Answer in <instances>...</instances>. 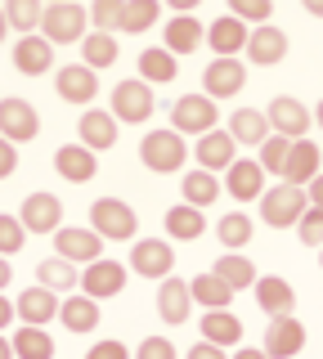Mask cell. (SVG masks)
<instances>
[{
	"label": "cell",
	"instance_id": "cell-19",
	"mask_svg": "<svg viewBox=\"0 0 323 359\" xmlns=\"http://www.w3.org/2000/svg\"><path fill=\"white\" fill-rule=\"evenodd\" d=\"M247 41H252L247 22H242V18H233V14L216 18V22L207 27V45L216 50V59H233L238 50H247Z\"/></svg>",
	"mask_w": 323,
	"mask_h": 359
},
{
	"label": "cell",
	"instance_id": "cell-53",
	"mask_svg": "<svg viewBox=\"0 0 323 359\" xmlns=\"http://www.w3.org/2000/svg\"><path fill=\"white\" fill-rule=\"evenodd\" d=\"M166 5H171L175 14H188V9H198V5H202V0H166Z\"/></svg>",
	"mask_w": 323,
	"mask_h": 359
},
{
	"label": "cell",
	"instance_id": "cell-17",
	"mask_svg": "<svg viewBox=\"0 0 323 359\" xmlns=\"http://www.w3.org/2000/svg\"><path fill=\"white\" fill-rule=\"evenodd\" d=\"M76 135H81V144L90 153H104L117 144V117L113 112H99V108H85L81 117H76Z\"/></svg>",
	"mask_w": 323,
	"mask_h": 359
},
{
	"label": "cell",
	"instance_id": "cell-43",
	"mask_svg": "<svg viewBox=\"0 0 323 359\" xmlns=\"http://www.w3.org/2000/svg\"><path fill=\"white\" fill-rule=\"evenodd\" d=\"M121 14H126V0H95L90 5L95 32H121Z\"/></svg>",
	"mask_w": 323,
	"mask_h": 359
},
{
	"label": "cell",
	"instance_id": "cell-27",
	"mask_svg": "<svg viewBox=\"0 0 323 359\" xmlns=\"http://www.w3.org/2000/svg\"><path fill=\"white\" fill-rule=\"evenodd\" d=\"M225 130H229L238 144H252V149H261V144L274 135V130H270V117H265L261 108H238V112L229 117V126H225Z\"/></svg>",
	"mask_w": 323,
	"mask_h": 359
},
{
	"label": "cell",
	"instance_id": "cell-23",
	"mask_svg": "<svg viewBox=\"0 0 323 359\" xmlns=\"http://www.w3.org/2000/svg\"><path fill=\"white\" fill-rule=\"evenodd\" d=\"M50 63H54V45L46 36H18V45H14V67L23 76H46Z\"/></svg>",
	"mask_w": 323,
	"mask_h": 359
},
{
	"label": "cell",
	"instance_id": "cell-60",
	"mask_svg": "<svg viewBox=\"0 0 323 359\" xmlns=\"http://www.w3.org/2000/svg\"><path fill=\"white\" fill-rule=\"evenodd\" d=\"M46 5H72V0H46Z\"/></svg>",
	"mask_w": 323,
	"mask_h": 359
},
{
	"label": "cell",
	"instance_id": "cell-15",
	"mask_svg": "<svg viewBox=\"0 0 323 359\" xmlns=\"http://www.w3.org/2000/svg\"><path fill=\"white\" fill-rule=\"evenodd\" d=\"M18 319L27 323V328H46V323L54 319V314L63 310V301H59V292H50V287H27V292H18Z\"/></svg>",
	"mask_w": 323,
	"mask_h": 359
},
{
	"label": "cell",
	"instance_id": "cell-11",
	"mask_svg": "<svg viewBox=\"0 0 323 359\" xmlns=\"http://www.w3.org/2000/svg\"><path fill=\"white\" fill-rule=\"evenodd\" d=\"M171 265H175L171 243H162V238H135V247H130V269H135L139 278H171Z\"/></svg>",
	"mask_w": 323,
	"mask_h": 359
},
{
	"label": "cell",
	"instance_id": "cell-42",
	"mask_svg": "<svg viewBox=\"0 0 323 359\" xmlns=\"http://www.w3.org/2000/svg\"><path fill=\"white\" fill-rule=\"evenodd\" d=\"M287 157H292V140H287V135H270V140L261 144V157H256V162L270 175H287Z\"/></svg>",
	"mask_w": 323,
	"mask_h": 359
},
{
	"label": "cell",
	"instance_id": "cell-47",
	"mask_svg": "<svg viewBox=\"0 0 323 359\" xmlns=\"http://www.w3.org/2000/svg\"><path fill=\"white\" fill-rule=\"evenodd\" d=\"M135 359H175V346L166 341V337H144Z\"/></svg>",
	"mask_w": 323,
	"mask_h": 359
},
{
	"label": "cell",
	"instance_id": "cell-22",
	"mask_svg": "<svg viewBox=\"0 0 323 359\" xmlns=\"http://www.w3.org/2000/svg\"><path fill=\"white\" fill-rule=\"evenodd\" d=\"M121 287H126V269H121L117 261H95V265H85V274H81V292H85V297L104 301V297H117Z\"/></svg>",
	"mask_w": 323,
	"mask_h": 359
},
{
	"label": "cell",
	"instance_id": "cell-50",
	"mask_svg": "<svg viewBox=\"0 0 323 359\" xmlns=\"http://www.w3.org/2000/svg\"><path fill=\"white\" fill-rule=\"evenodd\" d=\"M188 359H229V355L220 351V346H211V341H198L193 351H188Z\"/></svg>",
	"mask_w": 323,
	"mask_h": 359
},
{
	"label": "cell",
	"instance_id": "cell-39",
	"mask_svg": "<svg viewBox=\"0 0 323 359\" xmlns=\"http://www.w3.org/2000/svg\"><path fill=\"white\" fill-rule=\"evenodd\" d=\"M5 18H9V27L32 36L41 27V18H46V0H5Z\"/></svg>",
	"mask_w": 323,
	"mask_h": 359
},
{
	"label": "cell",
	"instance_id": "cell-25",
	"mask_svg": "<svg viewBox=\"0 0 323 359\" xmlns=\"http://www.w3.org/2000/svg\"><path fill=\"white\" fill-rule=\"evenodd\" d=\"M319 144L310 140H292V157H287V175L283 184H296V189H310V180L319 175Z\"/></svg>",
	"mask_w": 323,
	"mask_h": 359
},
{
	"label": "cell",
	"instance_id": "cell-6",
	"mask_svg": "<svg viewBox=\"0 0 323 359\" xmlns=\"http://www.w3.org/2000/svg\"><path fill=\"white\" fill-rule=\"evenodd\" d=\"M113 117L126 121V126L149 121L153 117V86L149 81H117V90H113Z\"/></svg>",
	"mask_w": 323,
	"mask_h": 359
},
{
	"label": "cell",
	"instance_id": "cell-7",
	"mask_svg": "<svg viewBox=\"0 0 323 359\" xmlns=\"http://www.w3.org/2000/svg\"><path fill=\"white\" fill-rule=\"evenodd\" d=\"M54 90H59V99L63 104H90L95 108V95H99V72L95 67H85V63H68V67H59L54 72Z\"/></svg>",
	"mask_w": 323,
	"mask_h": 359
},
{
	"label": "cell",
	"instance_id": "cell-10",
	"mask_svg": "<svg viewBox=\"0 0 323 359\" xmlns=\"http://www.w3.org/2000/svg\"><path fill=\"white\" fill-rule=\"evenodd\" d=\"M36 130H41V117H36V108H32L27 99H18V95L0 99V135H5L9 144L36 140Z\"/></svg>",
	"mask_w": 323,
	"mask_h": 359
},
{
	"label": "cell",
	"instance_id": "cell-59",
	"mask_svg": "<svg viewBox=\"0 0 323 359\" xmlns=\"http://www.w3.org/2000/svg\"><path fill=\"white\" fill-rule=\"evenodd\" d=\"M315 121H319V126H323V99H319V108H315Z\"/></svg>",
	"mask_w": 323,
	"mask_h": 359
},
{
	"label": "cell",
	"instance_id": "cell-57",
	"mask_svg": "<svg viewBox=\"0 0 323 359\" xmlns=\"http://www.w3.org/2000/svg\"><path fill=\"white\" fill-rule=\"evenodd\" d=\"M0 359H14V341L9 337H0Z\"/></svg>",
	"mask_w": 323,
	"mask_h": 359
},
{
	"label": "cell",
	"instance_id": "cell-44",
	"mask_svg": "<svg viewBox=\"0 0 323 359\" xmlns=\"http://www.w3.org/2000/svg\"><path fill=\"white\" fill-rule=\"evenodd\" d=\"M23 243H27V229H23V220H18V216H5V211H0V256H14V252H23Z\"/></svg>",
	"mask_w": 323,
	"mask_h": 359
},
{
	"label": "cell",
	"instance_id": "cell-38",
	"mask_svg": "<svg viewBox=\"0 0 323 359\" xmlns=\"http://www.w3.org/2000/svg\"><path fill=\"white\" fill-rule=\"evenodd\" d=\"M9 341H14L18 359H54V337L41 332V328H27V323H23V332H14Z\"/></svg>",
	"mask_w": 323,
	"mask_h": 359
},
{
	"label": "cell",
	"instance_id": "cell-46",
	"mask_svg": "<svg viewBox=\"0 0 323 359\" xmlns=\"http://www.w3.org/2000/svg\"><path fill=\"white\" fill-rule=\"evenodd\" d=\"M296 233H301V243H305V247H323V211L305 207V216L296 220Z\"/></svg>",
	"mask_w": 323,
	"mask_h": 359
},
{
	"label": "cell",
	"instance_id": "cell-61",
	"mask_svg": "<svg viewBox=\"0 0 323 359\" xmlns=\"http://www.w3.org/2000/svg\"><path fill=\"white\" fill-rule=\"evenodd\" d=\"M319 265H323V261H319Z\"/></svg>",
	"mask_w": 323,
	"mask_h": 359
},
{
	"label": "cell",
	"instance_id": "cell-13",
	"mask_svg": "<svg viewBox=\"0 0 323 359\" xmlns=\"http://www.w3.org/2000/svg\"><path fill=\"white\" fill-rule=\"evenodd\" d=\"M18 220H23L27 233H59L63 229V202L54 194H27Z\"/></svg>",
	"mask_w": 323,
	"mask_h": 359
},
{
	"label": "cell",
	"instance_id": "cell-14",
	"mask_svg": "<svg viewBox=\"0 0 323 359\" xmlns=\"http://www.w3.org/2000/svg\"><path fill=\"white\" fill-rule=\"evenodd\" d=\"M242 86H247V67H242L238 59H211L207 63L202 95H211V99H233Z\"/></svg>",
	"mask_w": 323,
	"mask_h": 359
},
{
	"label": "cell",
	"instance_id": "cell-18",
	"mask_svg": "<svg viewBox=\"0 0 323 359\" xmlns=\"http://www.w3.org/2000/svg\"><path fill=\"white\" fill-rule=\"evenodd\" d=\"M252 292H256V306L265 310V319H283V314L296 310V292H292V283H287V278H278V274L256 278Z\"/></svg>",
	"mask_w": 323,
	"mask_h": 359
},
{
	"label": "cell",
	"instance_id": "cell-28",
	"mask_svg": "<svg viewBox=\"0 0 323 359\" xmlns=\"http://www.w3.org/2000/svg\"><path fill=\"white\" fill-rule=\"evenodd\" d=\"M202 341H211V346H238L242 341V319L233 310H207L202 314Z\"/></svg>",
	"mask_w": 323,
	"mask_h": 359
},
{
	"label": "cell",
	"instance_id": "cell-24",
	"mask_svg": "<svg viewBox=\"0 0 323 359\" xmlns=\"http://www.w3.org/2000/svg\"><path fill=\"white\" fill-rule=\"evenodd\" d=\"M283 54H287V36L278 27H270V22H261L247 41V59L261 67H274V63H283Z\"/></svg>",
	"mask_w": 323,
	"mask_h": 359
},
{
	"label": "cell",
	"instance_id": "cell-54",
	"mask_svg": "<svg viewBox=\"0 0 323 359\" xmlns=\"http://www.w3.org/2000/svg\"><path fill=\"white\" fill-rule=\"evenodd\" d=\"M9 278H14V265H9V261H5V256H0V292H5V287H9Z\"/></svg>",
	"mask_w": 323,
	"mask_h": 359
},
{
	"label": "cell",
	"instance_id": "cell-41",
	"mask_svg": "<svg viewBox=\"0 0 323 359\" xmlns=\"http://www.w3.org/2000/svg\"><path fill=\"white\" fill-rule=\"evenodd\" d=\"M216 233H220V243H225V252H242V247L252 243V220L242 216V211H229V216L216 224Z\"/></svg>",
	"mask_w": 323,
	"mask_h": 359
},
{
	"label": "cell",
	"instance_id": "cell-21",
	"mask_svg": "<svg viewBox=\"0 0 323 359\" xmlns=\"http://www.w3.org/2000/svg\"><path fill=\"white\" fill-rule=\"evenodd\" d=\"M233 149H238V140H233L229 130H207L202 140H198V166L202 171H229L238 157H233Z\"/></svg>",
	"mask_w": 323,
	"mask_h": 359
},
{
	"label": "cell",
	"instance_id": "cell-3",
	"mask_svg": "<svg viewBox=\"0 0 323 359\" xmlns=\"http://www.w3.org/2000/svg\"><path fill=\"white\" fill-rule=\"evenodd\" d=\"M90 229L99 233V238L126 243V238H135V229H139V216H135V211H130L121 198H99L95 207H90Z\"/></svg>",
	"mask_w": 323,
	"mask_h": 359
},
{
	"label": "cell",
	"instance_id": "cell-35",
	"mask_svg": "<svg viewBox=\"0 0 323 359\" xmlns=\"http://www.w3.org/2000/svg\"><path fill=\"white\" fill-rule=\"evenodd\" d=\"M202 229H207L202 211H198V207H188V202H180V207H171V211H166V233H171V238L188 243V238H202Z\"/></svg>",
	"mask_w": 323,
	"mask_h": 359
},
{
	"label": "cell",
	"instance_id": "cell-52",
	"mask_svg": "<svg viewBox=\"0 0 323 359\" xmlns=\"http://www.w3.org/2000/svg\"><path fill=\"white\" fill-rule=\"evenodd\" d=\"M14 314H18V310H14V301H9V297H0V332H5L9 323H14Z\"/></svg>",
	"mask_w": 323,
	"mask_h": 359
},
{
	"label": "cell",
	"instance_id": "cell-33",
	"mask_svg": "<svg viewBox=\"0 0 323 359\" xmlns=\"http://www.w3.org/2000/svg\"><path fill=\"white\" fill-rule=\"evenodd\" d=\"M139 81H153V86L175 81V54L162 50V45H149V50L139 54Z\"/></svg>",
	"mask_w": 323,
	"mask_h": 359
},
{
	"label": "cell",
	"instance_id": "cell-49",
	"mask_svg": "<svg viewBox=\"0 0 323 359\" xmlns=\"http://www.w3.org/2000/svg\"><path fill=\"white\" fill-rule=\"evenodd\" d=\"M85 359H130V355H126V346H121V341H95Z\"/></svg>",
	"mask_w": 323,
	"mask_h": 359
},
{
	"label": "cell",
	"instance_id": "cell-32",
	"mask_svg": "<svg viewBox=\"0 0 323 359\" xmlns=\"http://www.w3.org/2000/svg\"><path fill=\"white\" fill-rule=\"evenodd\" d=\"M211 274H216V278H225V283H229L233 292L256 287V278H261V274H256V265L247 261V256H238V252H225V256L216 261V269H211Z\"/></svg>",
	"mask_w": 323,
	"mask_h": 359
},
{
	"label": "cell",
	"instance_id": "cell-37",
	"mask_svg": "<svg viewBox=\"0 0 323 359\" xmlns=\"http://www.w3.org/2000/svg\"><path fill=\"white\" fill-rule=\"evenodd\" d=\"M81 63L95 67V72L113 67V63H117V41H113V32H90V36L81 41Z\"/></svg>",
	"mask_w": 323,
	"mask_h": 359
},
{
	"label": "cell",
	"instance_id": "cell-56",
	"mask_svg": "<svg viewBox=\"0 0 323 359\" xmlns=\"http://www.w3.org/2000/svg\"><path fill=\"white\" fill-rule=\"evenodd\" d=\"M301 9H310L315 18H323V0H301Z\"/></svg>",
	"mask_w": 323,
	"mask_h": 359
},
{
	"label": "cell",
	"instance_id": "cell-40",
	"mask_svg": "<svg viewBox=\"0 0 323 359\" xmlns=\"http://www.w3.org/2000/svg\"><path fill=\"white\" fill-rule=\"evenodd\" d=\"M158 0H126V14H121V32L126 36H139V32H149L153 22H158Z\"/></svg>",
	"mask_w": 323,
	"mask_h": 359
},
{
	"label": "cell",
	"instance_id": "cell-55",
	"mask_svg": "<svg viewBox=\"0 0 323 359\" xmlns=\"http://www.w3.org/2000/svg\"><path fill=\"white\" fill-rule=\"evenodd\" d=\"M233 359H270L265 351H252V346H242V351H233Z\"/></svg>",
	"mask_w": 323,
	"mask_h": 359
},
{
	"label": "cell",
	"instance_id": "cell-34",
	"mask_svg": "<svg viewBox=\"0 0 323 359\" xmlns=\"http://www.w3.org/2000/svg\"><path fill=\"white\" fill-rule=\"evenodd\" d=\"M188 292H193V301L207 306V310H229V301H233V287L216 274H198L193 283H188Z\"/></svg>",
	"mask_w": 323,
	"mask_h": 359
},
{
	"label": "cell",
	"instance_id": "cell-30",
	"mask_svg": "<svg viewBox=\"0 0 323 359\" xmlns=\"http://www.w3.org/2000/svg\"><path fill=\"white\" fill-rule=\"evenodd\" d=\"M180 194H184L188 207H198V211H202V207H211V202L225 194V184H220V180L211 175V171H202V166H198V171H188V175L180 180Z\"/></svg>",
	"mask_w": 323,
	"mask_h": 359
},
{
	"label": "cell",
	"instance_id": "cell-45",
	"mask_svg": "<svg viewBox=\"0 0 323 359\" xmlns=\"http://www.w3.org/2000/svg\"><path fill=\"white\" fill-rule=\"evenodd\" d=\"M225 5L233 9V18H242V22H270V14H274V5L270 0H225Z\"/></svg>",
	"mask_w": 323,
	"mask_h": 359
},
{
	"label": "cell",
	"instance_id": "cell-5",
	"mask_svg": "<svg viewBox=\"0 0 323 359\" xmlns=\"http://www.w3.org/2000/svg\"><path fill=\"white\" fill-rule=\"evenodd\" d=\"M216 121H220V112H216L211 95H184L171 108V130H180V135H198L202 140L207 130H216Z\"/></svg>",
	"mask_w": 323,
	"mask_h": 359
},
{
	"label": "cell",
	"instance_id": "cell-9",
	"mask_svg": "<svg viewBox=\"0 0 323 359\" xmlns=\"http://www.w3.org/2000/svg\"><path fill=\"white\" fill-rule=\"evenodd\" d=\"M54 252L63 256V261H85V265H95V261H104V238L85 224V229H76V224H63L59 233H54Z\"/></svg>",
	"mask_w": 323,
	"mask_h": 359
},
{
	"label": "cell",
	"instance_id": "cell-8",
	"mask_svg": "<svg viewBox=\"0 0 323 359\" xmlns=\"http://www.w3.org/2000/svg\"><path fill=\"white\" fill-rule=\"evenodd\" d=\"M270 130L274 135H287V140H310V121H315V112H310L301 99H292V95H278V99H270Z\"/></svg>",
	"mask_w": 323,
	"mask_h": 359
},
{
	"label": "cell",
	"instance_id": "cell-20",
	"mask_svg": "<svg viewBox=\"0 0 323 359\" xmlns=\"http://www.w3.org/2000/svg\"><path fill=\"white\" fill-rule=\"evenodd\" d=\"M225 194H233L238 202H252L265 194V166L252 162V157H238V162L225 171Z\"/></svg>",
	"mask_w": 323,
	"mask_h": 359
},
{
	"label": "cell",
	"instance_id": "cell-2",
	"mask_svg": "<svg viewBox=\"0 0 323 359\" xmlns=\"http://www.w3.org/2000/svg\"><path fill=\"white\" fill-rule=\"evenodd\" d=\"M85 27H90V14L81 5H46V18H41V36L50 45H76L85 41Z\"/></svg>",
	"mask_w": 323,
	"mask_h": 359
},
{
	"label": "cell",
	"instance_id": "cell-36",
	"mask_svg": "<svg viewBox=\"0 0 323 359\" xmlns=\"http://www.w3.org/2000/svg\"><path fill=\"white\" fill-rule=\"evenodd\" d=\"M36 278H41V287L59 292V297H63V292H72L76 283H81L76 265H72V261H63V256H59V261H54V256H50V261H41V265H36Z\"/></svg>",
	"mask_w": 323,
	"mask_h": 359
},
{
	"label": "cell",
	"instance_id": "cell-26",
	"mask_svg": "<svg viewBox=\"0 0 323 359\" xmlns=\"http://www.w3.org/2000/svg\"><path fill=\"white\" fill-rule=\"evenodd\" d=\"M188 306H193V292H188L184 278H162V292H158V314L162 323H184L188 319Z\"/></svg>",
	"mask_w": 323,
	"mask_h": 359
},
{
	"label": "cell",
	"instance_id": "cell-31",
	"mask_svg": "<svg viewBox=\"0 0 323 359\" xmlns=\"http://www.w3.org/2000/svg\"><path fill=\"white\" fill-rule=\"evenodd\" d=\"M59 319H63L68 332H95L99 328V301L95 297H68L63 310H59Z\"/></svg>",
	"mask_w": 323,
	"mask_h": 359
},
{
	"label": "cell",
	"instance_id": "cell-4",
	"mask_svg": "<svg viewBox=\"0 0 323 359\" xmlns=\"http://www.w3.org/2000/svg\"><path fill=\"white\" fill-rule=\"evenodd\" d=\"M305 189L296 184H278V189H265L261 194V220L270 224V229H287V224H296L305 216Z\"/></svg>",
	"mask_w": 323,
	"mask_h": 359
},
{
	"label": "cell",
	"instance_id": "cell-12",
	"mask_svg": "<svg viewBox=\"0 0 323 359\" xmlns=\"http://www.w3.org/2000/svg\"><path fill=\"white\" fill-rule=\"evenodd\" d=\"M301 346H305V323H301L296 314L270 319V328H265V346H261L265 355H270V359H292V355H301Z\"/></svg>",
	"mask_w": 323,
	"mask_h": 359
},
{
	"label": "cell",
	"instance_id": "cell-29",
	"mask_svg": "<svg viewBox=\"0 0 323 359\" xmlns=\"http://www.w3.org/2000/svg\"><path fill=\"white\" fill-rule=\"evenodd\" d=\"M202 41H207V27L193 14H175L171 22H166V50L171 54H193Z\"/></svg>",
	"mask_w": 323,
	"mask_h": 359
},
{
	"label": "cell",
	"instance_id": "cell-48",
	"mask_svg": "<svg viewBox=\"0 0 323 359\" xmlns=\"http://www.w3.org/2000/svg\"><path fill=\"white\" fill-rule=\"evenodd\" d=\"M18 171V144H9L5 135H0V180H9Z\"/></svg>",
	"mask_w": 323,
	"mask_h": 359
},
{
	"label": "cell",
	"instance_id": "cell-58",
	"mask_svg": "<svg viewBox=\"0 0 323 359\" xmlns=\"http://www.w3.org/2000/svg\"><path fill=\"white\" fill-rule=\"evenodd\" d=\"M5 32H9V18H5V5H0V41H5Z\"/></svg>",
	"mask_w": 323,
	"mask_h": 359
},
{
	"label": "cell",
	"instance_id": "cell-1",
	"mask_svg": "<svg viewBox=\"0 0 323 359\" xmlns=\"http://www.w3.org/2000/svg\"><path fill=\"white\" fill-rule=\"evenodd\" d=\"M139 157H144V166L149 171H158V175H171V171H180L184 166V135L180 130H149L144 135V144H139Z\"/></svg>",
	"mask_w": 323,
	"mask_h": 359
},
{
	"label": "cell",
	"instance_id": "cell-51",
	"mask_svg": "<svg viewBox=\"0 0 323 359\" xmlns=\"http://www.w3.org/2000/svg\"><path fill=\"white\" fill-rule=\"evenodd\" d=\"M305 194H310V207L323 211V171H319L315 180H310V189H305Z\"/></svg>",
	"mask_w": 323,
	"mask_h": 359
},
{
	"label": "cell",
	"instance_id": "cell-16",
	"mask_svg": "<svg viewBox=\"0 0 323 359\" xmlns=\"http://www.w3.org/2000/svg\"><path fill=\"white\" fill-rule=\"evenodd\" d=\"M54 171L68 180V184H90L99 175V157L85 149V144H63V149L54 153Z\"/></svg>",
	"mask_w": 323,
	"mask_h": 359
}]
</instances>
